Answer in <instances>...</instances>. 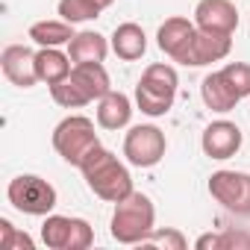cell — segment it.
Returning a JSON list of instances; mask_svg holds the SVG:
<instances>
[{
  "label": "cell",
  "instance_id": "cell-1",
  "mask_svg": "<svg viewBox=\"0 0 250 250\" xmlns=\"http://www.w3.org/2000/svg\"><path fill=\"white\" fill-rule=\"evenodd\" d=\"M83 177H85V186L106 203H118L124 197H130L136 188H133V177H130V168L124 165L109 147L97 145L80 165Z\"/></svg>",
  "mask_w": 250,
  "mask_h": 250
},
{
  "label": "cell",
  "instance_id": "cell-2",
  "mask_svg": "<svg viewBox=\"0 0 250 250\" xmlns=\"http://www.w3.org/2000/svg\"><path fill=\"white\" fill-rule=\"evenodd\" d=\"M109 91H112V83L103 62H80L71 68V74L62 83L50 85V97L62 109H83Z\"/></svg>",
  "mask_w": 250,
  "mask_h": 250
},
{
  "label": "cell",
  "instance_id": "cell-3",
  "mask_svg": "<svg viewBox=\"0 0 250 250\" xmlns=\"http://www.w3.org/2000/svg\"><path fill=\"white\" fill-rule=\"evenodd\" d=\"M153 229H156V206L147 194L133 191L130 197L115 203L109 232L118 244H142Z\"/></svg>",
  "mask_w": 250,
  "mask_h": 250
},
{
  "label": "cell",
  "instance_id": "cell-4",
  "mask_svg": "<svg viewBox=\"0 0 250 250\" xmlns=\"http://www.w3.org/2000/svg\"><path fill=\"white\" fill-rule=\"evenodd\" d=\"M177 85H180L177 71L165 62H153L145 68V74L136 85V106L150 118H162L171 112V106L177 100Z\"/></svg>",
  "mask_w": 250,
  "mask_h": 250
},
{
  "label": "cell",
  "instance_id": "cell-5",
  "mask_svg": "<svg viewBox=\"0 0 250 250\" xmlns=\"http://www.w3.org/2000/svg\"><path fill=\"white\" fill-rule=\"evenodd\" d=\"M97 145H100V139L94 133V121L85 118V115H68L65 121L56 124V130H53V147H56V153L68 165H74V168H80L83 159Z\"/></svg>",
  "mask_w": 250,
  "mask_h": 250
},
{
  "label": "cell",
  "instance_id": "cell-6",
  "mask_svg": "<svg viewBox=\"0 0 250 250\" xmlns=\"http://www.w3.org/2000/svg\"><path fill=\"white\" fill-rule=\"evenodd\" d=\"M6 197H9V203H12L18 212L36 215V218L50 215V212L56 209V200H59V197H56V188H53L47 180L36 177V174H18L15 180H9Z\"/></svg>",
  "mask_w": 250,
  "mask_h": 250
},
{
  "label": "cell",
  "instance_id": "cell-7",
  "mask_svg": "<svg viewBox=\"0 0 250 250\" xmlns=\"http://www.w3.org/2000/svg\"><path fill=\"white\" fill-rule=\"evenodd\" d=\"M42 241L50 250H85L94 244V229L85 218L71 215H44L42 224Z\"/></svg>",
  "mask_w": 250,
  "mask_h": 250
},
{
  "label": "cell",
  "instance_id": "cell-8",
  "mask_svg": "<svg viewBox=\"0 0 250 250\" xmlns=\"http://www.w3.org/2000/svg\"><path fill=\"white\" fill-rule=\"evenodd\" d=\"M168 150V139L159 127L153 124H139V127H130V133L124 136V156L133 168H153L162 162Z\"/></svg>",
  "mask_w": 250,
  "mask_h": 250
},
{
  "label": "cell",
  "instance_id": "cell-9",
  "mask_svg": "<svg viewBox=\"0 0 250 250\" xmlns=\"http://www.w3.org/2000/svg\"><path fill=\"white\" fill-rule=\"evenodd\" d=\"M209 194L235 215H250V174L244 171H215L209 177Z\"/></svg>",
  "mask_w": 250,
  "mask_h": 250
},
{
  "label": "cell",
  "instance_id": "cell-10",
  "mask_svg": "<svg viewBox=\"0 0 250 250\" xmlns=\"http://www.w3.org/2000/svg\"><path fill=\"white\" fill-rule=\"evenodd\" d=\"M229 50H232V36H215V33H206V30H194L191 42L177 56V62L186 65V68H203V65L227 59Z\"/></svg>",
  "mask_w": 250,
  "mask_h": 250
},
{
  "label": "cell",
  "instance_id": "cell-11",
  "mask_svg": "<svg viewBox=\"0 0 250 250\" xmlns=\"http://www.w3.org/2000/svg\"><path fill=\"white\" fill-rule=\"evenodd\" d=\"M241 142H244V136H241V130H238V124H232V121H212L209 127L203 130V136H200V147H203V153L209 156V159H218V162H224V159H232L238 150H241Z\"/></svg>",
  "mask_w": 250,
  "mask_h": 250
},
{
  "label": "cell",
  "instance_id": "cell-12",
  "mask_svg": "<svg viewBox=\"0 0 250 250\" xmlns=\"http://www.w3.org/2000/svg\"><path fill=\"white\" fill-rule=\"evenodd\" d=\"M194 24L215 36H232L238 30V9L232 0H200L194 6Z\"/></svg>",
  "mask_w": 250,
  "mask_h": 250
},
{
  "label": "cell",
  "instance_id": "cell-13",
  "mask_svg": "<svg viewBox=\"0 0 250 250\" xmlns=\"http://www.w3.org/2000/svg\"><path fill=\"white\" fill-rule=\"evenodd\" d=\"M0 68H3V77L18 88H33L39 83L36 50H30L24 44H6L3 53H0Z\"/></svg>",
  "mask_w": 250,
  "mask_h": 250
},
{
  "label": "cell",
  "instance_id": "cell-14",
  "mask_svg": "<svg viewBox=\"0 0 250 250\" xmlns=\"http://www.w3.org/2000/svg\"><path fill=\"white\" fill-rule=\"evenodd\" d=\"M97 124L103 130H124V127H130V121H133V100L124 94V91H109L97 100Z\"/></svg>",
  "mask_w": 250,
  "mask_h": 250
},
{
  "label": "cell",
  "instance_id": "cell-15",
  "mask_svg": "<svg viewBox=\"0 0 250 250\" xmlns=\"http://www.w3.org/2000/svg\"><path fill=\"white\" fill-rule=\"evenodd\" d=\"M109 44H112V53L118 59H124V62H136V59H142L147 53V36L133 21L118 24L115 33H112V39H109Z\"/></svg>",
  "mask_w": 250,
  "mask_h": 250
},
{
  "label": "cell",
  "instance_id": "cell-16",
  "mask_svg": "<svg viewBox=\"0 0 250 250\" xmlns=\"http://www.w3.org/2000/svg\"><path fill=\"white\" fill-rule=\"evenodd\" d=\"M194 30H197L194 21L174 15V18H168V21L159 27V33H156V44H159V50H162L165 56H171V59L177 62V56H180V53L186 50V44L191 42Z\"/></svg>",
  "mask_w": 250,
  "mask_h": 250
},
{
  "label": "cell",
  "instance_id": "cell-17",
  "mask_svg": "<svg viewBox=\"0 0 250 250\" xmlns=\"http://www.w3.org/2000/svg\"><path fill=\"white\" fill-rule=\"evenodd\" d=\"M200 97H203L206 109L221 112V115H224V112H232V109L241 103V97L232 91V85L224 80L221 71H212V74L203 77V83H200Z\"/></svg>",
  "mask_w": 250,
  "mask_h": 250
},
{
  "label": "cell",
  "instance_id": "cell-18",
  "mask_svg": "<svg viewBox=\"0 0 250 250\" xmlns=\"http://www.w3.org/2000/svg\"><path fill=\"white\" fill-rule=\"evenodd\" d=\"M109 50H112V44L94 30H83L68 42V56H71L74 65H80V62H103L109 56Z\"/></svg>",
  "mask_w": 250,
  "mask_h": 250
},
{
  "label": "cell",
  "instance_id": "cell-19",
  "mask_svg": "<svg viewBox=\"0 0 250 250\" xmlns=\"http://www.w3.org/2000/svg\"><path fill=\"white\" fill-rule=\"evenodd\" d=\"M74 62L68 53H62L59 47H39L36 50V71H39V83L56 85L71 74Z\"/></svg>",
  "mask_w": 250,
  "mask_h": 250
},
{
  "label": "cell",
  "instance_id": "cell-20",
  "mask_svg": "<svg viewBox=\"0 0 250 250\" xmlns=\"http://www.w3.org/2000/svg\"><path fill=\"white\" fill-rule=\"evenodd\" d=\"M74 36H77V33H74V24H68V21H62V18L36 21V24L30 27V39H33V44H39V47H62V44H68Z\"/></svg>",
  "mask_w": 250,
  "mask_h": 250
},
{
  "label": "cell",
  "instance_id": "cell-21",
  "mask_svg": "<svg viewBox=\"0 0 250 250\" xmlns=\"http://www.w3.org/2000/svg\"><path fill=\"white\" fill-rule=\"evenodd\" d=\"M100 6L94 0H59V18L68 24H83V21H94L100 18Z\"/></svg>",
  "mask_w": 250,
  "mask_h": 250
},
{
  "label": "cell",
  "instance_id": "cell-22",
  "mask_svg": "<svg viewBox=\"0 0 250 250\" xmlns=\"http://www.w3.org/2000/svg\"><path fill=\"white\" fill-rule=\"evenodd\" d=\"M221 74H224V80L232 85V91L241 100L250 97V65L247 62H229V65L221 68Z\"/></svg>",
  "mask_w": 250,
  "mask_h": 250
},
{
  "label": "cell",
  "instance_id": "cell-23",
  "mask_svg": "<svg viewBox=\"0 0 250 250\" xmlns=\"http://www.w3.org/2000/svg\"><path fill=\"white\" fill-rule=\"evenodd\" d=\"M142 244H150V247H165V250H186L188 247V241H186V235L177 229V227H165V229H153Z\"/></svg>",
  "mask_w": 250,
  "mask_h": 250
},
{
  "label": "cell",
  "instance_id": "cell-24",
  "mask_svg": "<svg viewBox=\"0 0 250 250\" xmlns=\"http://www.w3.org/2000/svg\"><path fill=\"white\" fill-rule=\"evenodd\" d=\"M0 244H3L6 250H21V247L33 250V247H36V241H33L27 232H18L9 218H0Z\"/></svg>",
  "mask_w": 250,
  "mask_h": 250
},
{
  "label": "cell",
  "instance_id": "cell-25",
  "mask_svg": "<svg viewBox=\"0 0 250 250\" xmlns=\"http://www.w3.org/2000/svg\"><path fill=\"white\" fill-rule=\"evenodd\" d=\"M221 247H250V235H235V232H221Z\"/></svg>",
  "mask_w": 250,
  "mask_h": 250
},
{
  "label": "cell",
  "instance_id": "cell-26",
  "mask_svg": "<svg viewBox=\"0 0 250 250\" xmlns=\"http://www.w3.org/2000/svg\"><path fill=\"white\" fill-rule=\"evenodd\" d=\"M94 3H97V6H100V9H109V6H112V3H115V0H94Z\"/></svg>",
  "mask_w": 250,
  "mask_h": 250
}]
</instances>
